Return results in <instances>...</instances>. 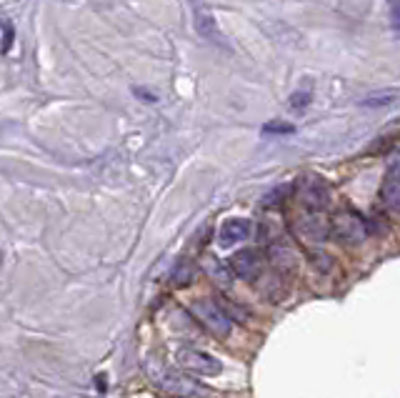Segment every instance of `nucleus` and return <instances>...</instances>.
Listing matches in <instances>:
<instances>
[{"instance_id":"423d86ee","label":"nucleus","mask_w":400,"mask_h":398,"mask_svg":"<svg viewBox=\"0 0 400 398\" xmlns=\"http://www.w3.org/2000/svg\"><path fill=\"white\" fill-rule=\"evenodd\" d=\"M293 230L295 236L303 243H308V246H323L328 241V236H331V223L320 213H310V216L300 218L298 223L293 225Z\"/></svg>"},{"instance_id":"4468645a","label":"nucleus","mask_w":400,"mask_h":398,"mask_svg":"<svg viewBox=\"0 0 400 398\" xmlns=\"http://www.w3.org/2000/svg\"><path fill=\"white\" fill-rule=\"evenodd\" d=\"M393 100H395V93L393 90H388V93H375V95H368V98H362V106H368V108L388 106V103H393Z\"/></svg>"},{"instance_id":"20e7f679","label":"nucleus","mask_w":400,"mask_h":398,"mask_svg":"<svg viewBox=\"0 0 400 398\" xmlns=\"http://www.w3.org/2000/svg\"><path fill=\"white\" fill-rule=\"evenodd\" d=\"M148 376L153 379V383H156L158 388H162V391L168 393H175V396H188V393H193V383L188 379H183L181 374H175V371H170L168 366H162V363H158L156 358H148Z\"/></svg>"},{"instance_id":"dca6fc26","label":"nucleus","mask_w":400,"mask_h":398,"mask_svg":"<svg viewBox=\"0 0 400 398\" xmlns=\"http://www.w3.org/2000/svg\"><path fill=\"white\" fill-rule=\"evenodd\" d=\"M133 93H135L140 100H148V103H156V100H158L156 95H153V93H148V90H143V88H133Z\"/></svg>"},{"instance_id":"2eb2a0df","label":"nucleus","mask_w":400,"mask_h":398,"mask_svg":"<svg viewBox=\"0 0 400 398\" xmlns=\"http://www.w3.org/2000/svg\"><path fill=\"white\" fill-rule=\"evenodd\" d=\"M0 28H6V40L0 43V53H8V50H10V45H12V25H10V20L3 18V20H0Z\"/></svg>"},{"instance_id":"0eeeda50","label":"nucleus","mask_w":400,"mask_h":398,"mask_svg":"<svg viewBox=\"0 0 400 398\" xmlns=\"http://www.w3.org/2000/svg\"><path fill=\"white\" fill-rule=\"evenodd\" d=\"M190 3H193L195 31H198V35L203 38V40H208V43L220 45V48H223V45H225V38H223V33H220L218 23H215V18H212V13L208 10L206 6H200L198 0H190Z\"/></svg>"},{"instance_id":"1a4fd4ad","label":"nucleus","mask_w":400,"mask_h":398,"mask_svg":"<svg viewBox=\"0 0 400 398\" xmlns=\"http://www.w3.org/2000/svg\"><path fill=\"white\" fill-rule=\"evenodd\" d=\"M400 170H398V161L390 163L385 178H383L381 186V200L390 213H398L400 208Z\"/></svg>"},{"instance_id":"f03ea898","label":"nucleus","mask_w":400,"mask_h":398,"mask_svg":"<svg viewBox=\"0 0 400 398\" xmlns=\"http://www.w3.org/2000/svg\"><path fill=\"white\" fill-rule=\"evenodd\" d=\"M175 361L183 371L188 374H195V376H203V379H212L223 371V363L215 358V356L206 353V351H198V349H190V346H183L178 349L175 353Z\"/></svg>"},{"instance_id":"ddd939ff","label":"nucleus","mask_w":400,"mask_h":398,"mask_svg":"<svg viewBox=\"0 0 400 398\" xmlns=\"http://www.w3.org/2000/svg\"><path fill=\"white\" fill-rule=\"evenodd\" d=\"M193 280V266L190 263H181V266L175 268V273H173V283L175 286H188Z\"/></svg>"},{"instance_id":"7ed1b4c3","label":"nucleus","mask_w":400,"mask_h":398,"mask_svg":"<svg viewBox=\"0 0 400 398\" xmlns=\"http://www.w3.org/2000/svg\"><path fill=\"white\" fill-rule=\"evenodd\" d=\"M295 191H298V198L300 203L306 205L310 213H320L323 208H328L331 205V186L323 181V178H318V175H308V178H303V181L295 186Z\"/></svg>"},{"instance_id":"f257e3e1","label":"nucleus","mask_w":400,"mask_h":398,"mask_svg":"<svg viewBox=\"0 0 400 398\" xmlns=\"http://www.w3.org/2000/svg\"><path fill=\"white\" fill-rule=\"evenodd\" d=\"M190 311L195 313L200 324L206 326L210 331L212 336L218 338H228L231 336V328H233V318L223 311V305H218L215 301H208V298H198L190 303Z\"/></svg>"},{"instance_id":"9d476101","label":"nucleus","mask_w":400,"mask_h":398,"mask_svg":"<svg viewBox=\"0 0 400 398\" xmlns=\"http://www.w3.org/2000/svg\"><path fill=\"white\" fill-rule=\"evenodd\" d=\"M231 268L235 271V276H240L243 280H256L262 268V261L256 250H240V253L233 255Z\"/></svg>"},{"instance_id":"39448f33","label":"nucleus","mask_w":400,"mask_h":398,"mask_svg":"<svg viewBox=\"0 0 400 398\" xmlns=\"http://www.w3.org/2000/svg\"><path fill=\"white\" fill-rule=\"evenodd\" d=\"M331 230L335 233L338 241L348 243V246H358V243H362L365 236H368V225H365V221L353 211L340 213V216L331 223Z\"/></svg>"},{"instance_id":"9b49d317","label":"nucleus","mask_w":400,"mask_h":398,"mask_svg":"<svg viewBox=\"0 0 400 398\" xmlns=\"http://www.w3.org/2000/svg\"><path fill=\"white\" fill-rule=\"evenodd\" d=\"M310 98H312V93L310 90H295L293 95H290V111H295V113H303L308 106H310Z\"/></svg>"},{"instance_id":"6e6552de","label":"nucleus","mask_w":400,"mask_h":398,"mask_svg":"<svg viewBox=\"0 0 400 398\" xmlns=\"http://www.w3.org/2000/svg\"><path fill=\"white\" fill-rule=\"evenodd\" d=\"M250 236V221L245 218H231V221H225L218 230V246L220 248H233L238 243L248 241Z\"/></svg>"},{"instance_id":"f8f14e48","label":"nucleus","mask_w":400,"mask_h":398,"mask_svg":"<svg viewBox=\"0 0 400 398\" xmlns=\"http://www.w3.org/2000/svg\"><path fill=\"white\" fill-rule=\"evenodd\" d=\"M262 133L265 136H288V133H295V125L283 123V120H270L262 125Z\"/></svg>"}]
</instances>
